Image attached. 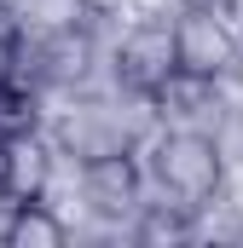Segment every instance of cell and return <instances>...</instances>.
I'll list each match as a JSON object with an SVG mask.
<instances>
[{"label":"cell","instance_id":"obj_1","mask_svg":"<svg viewBox=\"0 0 243 248\" xmlns=\"http://www.w3.org/2000/svg\"><path fill=\"white\" fill-rule=\"evenodd\" d=\"M151 173H156V185L168 202H180V208H208L220 185H226V156H220V144L208 139V133H197V127H174L162 144H156V162H151Z\"/></svg>","mask_w":243,"mask_h":248},{"label":"cell","instance_id":"obj_2","mask_svg":"<svg viewBox=\"0 0 243 248\" xmlns=\"http://www.w3.org/2000/svg\"><path fill=\"white\" fill-rule=\"evenodd\" d=\"M174 52H180V69H197V75H226L238 63L243 41L232 35L226 12H203V6H185L174 17Z\"/></svg>","mask_w":243,"mask_h":248},{"label":"cell","instance_id":"obj_3","mask_svg":"<svg viewBox=\"0 0 243 248\" xmlns=\"http://www.w3.org/2000/svg\"><path fill=\"white\" fill-rule=\"evenodd\" d=\"M168 69H180V52H174V23L151 17L139 29H127V41L116 46V81L127 93L151 98L156 81H168Z\"/></svg>","mask_w":243,"mask_h":248},{"label":"cell","instance_id":"obj_4","mask_svg":"<svg viewBox=\"0 0 243 248\" xmlns=\"http://www.w3.org/2000/svg\"><path fill=\"white\" fill-rule=\"evenodd\" d=\"M81 190H87V208H93L99 219L133 214V208H139V162L127 156V144L87 156V162H81Z\"/></svg>","mask_w":243,"mask_h":248},{"label":"cell","instance_id":"obj_5","mask_svg":"<svg viewBox=\"0 0 243 248\" xmlns=\"http://www.w3.org/2000/svg\"><path fill=\"white\" fill-rule=\"evenodd\" d=\"M151 110L174 127H197L203 116H214V75L197 69H168V81L151 87Z\"/></svg>","mask_w":243,"mask_h":248},{"label":"cell","instance_id":"obj_6","mask_svg":"<svg viewBox=\"0 0 243 248\" xmlns=\"http://www.w3.org/2000/svg\"><path fill=\"white\" fill-rule=\"evenodd\" d=\"M35 63H41V75L47 81H81L87 69H93V35L69 17V23H52L47 35H41V46H35Z\"/></svg>","mask_w":243,"mask_h":248},{"label":"cell","instance_id":"obj_7","mask_svg":"<svg viewBox=\"0 0 243 248\" xmlns=\"http://www.w3.org/2000/svg\"><path fill=\"white\" fill-rule=\"evenodd\" d=\"M64 219L41 202V196H23V202H12V219L0 225V243L6 248H64Z\"/></svg>","mask_w":243,"mask_h":248},{"label":"cell","instance_id":"obj_8","mask_svg":"<svg viewBox=\"0 0 243 248\" xmlns=\"http://www.w3.org/2000/svg\"><path fill=\"white\" fill-rule=\"evenodd\" d=\"M52 179V150L35 139V133H17L12 139V168H6V196L23 202V196H47Z\"/></svg>","mask_w":243,"mask_h":248},{"label":"cell","instance_id":"obj_9","mask_svg":"<svg viewBox=\"0 0 243 248\" xmlns=\"http://www.w3.org/2000/svg\"><path fill=\"white\" fill-rule=\"evenodd\" d=\"M191 208L180 202H151V208H139V219H133V243L145 248H174V243H191Z\"/></svg>","mask_w":243,"mask_h":248},{"label":"cell","instance_id":"obj_10","mask_svg":"<svg viewBox=\"0 0 243 248\" xmlns=\"http://www.w3.org/2000/svg\"><path fill=\"white\" fill-rule=\"evenodd\" d=\"M17 133H35V93L12 75L0 81V139H17Z\"/></svg>","mask_w":243,"mask_h":248},{"label":"cell","instance_id":"obj_11","mask_svg":"<svg viewBox=\"0 0 243 248\" xmlns=\"http://www.w3.org/2000/svg\"><path fill=\"white\" fill-rule=\"evenodd\" d=\"M17 63H23V23H12L0 12V81H12Z\"/></svg>","mask_w":243,"mask_h":248},{"label":"cell","instance_id":"obj_12","mask_svg":"<svg viewBox=\"0 0 243 248\" xmlns=\"http://www.w3.org/2000/svg\"><path fill=\"white\" fill-rule=\"evenodd\" d=\"M75 6H81V12H93V17H110V12L127 6V0H75Z\"/></svg>","mask_w":243,"mask_h":248},{"label":"cell","instance_id":"obj_13","mask_svg":"<svg viewBox=\"0 0 243 248\" xmlns=\"http://www.w3.org/2000/svg\"><path fill=\"white\" fill-rule=\"evenodd\" d=\"M6 168H12V139H0V196H6Z\"/></svg>","mask_w":243,"mask_h":248}]
</instances>
